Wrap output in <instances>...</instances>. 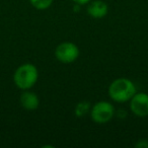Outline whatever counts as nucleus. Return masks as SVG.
Returning <instances> with one entry per match:
<instances>
[{"label": "nucleus", "instance_id": "1", "mask_svg": "<svg viewBox=\"0 0 148 148\" xmlns=\"http://www.w3.org/2000/svg\"><path fill=\"white\" fill-rule=\"evenodd\" d=\"M136 92V85L128 78H117L109 86V97L119 103L129 101Z\"/></svg>", "mask_w": 148, "mask_h": 148}, {"label": "nucleus", "instance_id": "2", "mask_svg": "<svg viewBox=\"0 0 148 148\" xmlns=\"http://www.w3.org/2000/svg\"><path fill=\"white\" fill-rule=\"evenodd\" d=\"M39 71L32 63H25L17 67L13 74V82L21 90L31 89L37 83Z\"/></svg>", "mask_w": 148, "mask_h": 148}, {"label": "nucleus", "instance_id": "3", "mask_svg": "<svg viewBox=\"0 0 148 148\" xmlns=\"http://www.w3.org/2000/svg\"><path fill=\"white\" fill-rule=\"evenodd\" d=\"M115 108L111 103L101 101L95 103L90 110V118L97 124H106L115 116Z\"/></svg>", "mask_w": 148, "mask_h": 148}, {"label": "nucleus", "instance_id": "4", "mask_svg": "<svg viewBox=\"0 0 148 148\" xmlns=\"http://www.w3.org/2000/svg\"><path fill=\"white\" fill-rule=\"evenodd\" d=\"M55 57L59 62L69 64L76 61L79 57V49L72 42H63L59 44L55 50Z\"/></svg>", "mask_w": 148, "mask_h": 148}, {"label": "nucleus", "instance_id": "5", "mask_svg": "<svg viewBox=\"0 0 148 148\" xmlns=\"http://www.w3.org/2000/svg\"><path fill=\"white\" fill-rule=\"evenodd\" d=\"M130 110L139 118L148 116V95L145 92H136L130 99Z\"/></svg>", "mask_w": 148, "mask_h": 148}, {"label": "nucleus", "instance_id": "6", "mask_svg": "<svg viewBox=\"0 0 148 148\" xmlns=\"http://www.w3.org/2000/svg\"><path fill=\"white\" fill-rule=\"evenodd\" d=\"M21 107L27 111H36L40 106V99L35 92L29 89L23 90L19 97Z\"/></svg>", "mask_w": 148, "mask_h": 148}, {"label": "nucleus", "instance_id": "7", "mask_svg": "<svg viewBox=\"0 0 148 148\" xmlns=\"http://www.w3.org/2000/svg\"><path fill=\"white\" fill-rule=\"evenodd\" d=\"M87 14L93 18H103L109 12V6L103 0H95L88 4L87 6Z\"/></svg>", "mask_w": 148, "mask_h": 148}, {"label": "nucleus", "instance_id": "8", "mask_svg": "<svg viewBox=\"0 0 148 148\" xmlns=\"http://www.w3.org/2000/svg\"><path fill=\"white\" fill-rule=\"evenodd\" d=\"M90 110L91 106L88 101H80L77 103L75 109H74V114L77 118H82L90 113Z\"/></svg>", "mask_w": 148, "mask_h": 148}, {"label": "nucleus", "instance_id": "9", "mask_svg": "<svg viewBox=\"0 0 148 148\" xmlns=\"http://www.w3.org/2000/svg\"><path fill=\"white\" fill-rule=\"evenodd\" d=\"M32 6L38 10H46L53 3V0H29Z\"/></svg>", "mask_w": 148, "mask_h": 148}, {"label": "nucleus", "instance_id": "10", "mask_svg": "<svg viewBox=\"0 0 148 148\" xmlns=\"http://www.w3.org/2000/svg\"><path fill=\"white\" fill-rule=\"evenodd\" d=\"M136 148H148V140L141 139L135 144Z\"/></svg>", "mask_w": 148, "mask_h": 148}, {"label": "nucleus", "instance_id": "11", "mask_svg": "<svg viewBox=\"0 0 148 148\" xmlns=\"http://www.w3.org/2000/svg\"><path fill=\"white\" fill-rule=\"evenodd\" d=\"M75 4H79V5H84V4H88L91 0H72Z\"/></svg>", "mask_w": 148, "mask_h": 148}]
</instances>
